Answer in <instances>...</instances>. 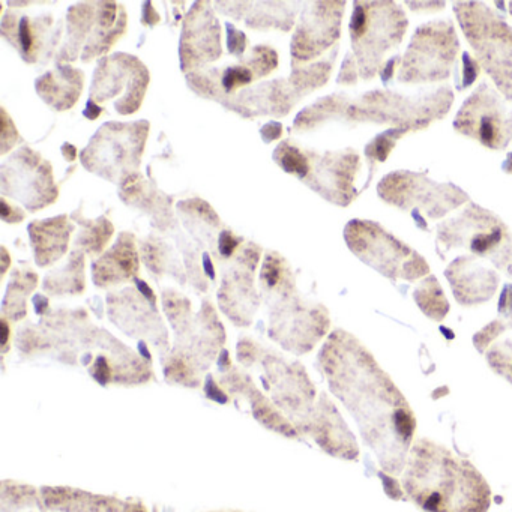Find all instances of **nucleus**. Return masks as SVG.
I'll list each match as a JSON object with an SVG mask.
<instances>
[{
    "instance_id": "5701e85b",
    "label": "nucleus",
    "mask_w": 512,
    "mask_h": 512,
    "mask_svg": "<svg viewBox=\"0 0 512 512\" xmlns=\"http://www.w3.org/2000/svg\"><path fill=\"white\" fill-rule=\"evenodd\" d=\"M253 80V74L248 68L244 67H232L227 68L226 73L223 74V88L227 92L235 91L239 86L248 85Z\"/></svg>"
},
{
    "instance_id": "bb28decb",
    "label": "nucleus",
    "mask_w": 512,
    "mask_h": 512,
    "mask_svg": "<svg viewBox=\"0 0 512 512\" xmlns=\"http://www.w3.org/2000/svg\"><path fill=\"white\" fill-rule=\"evenodd\" d=\"M239 239H236L232 233L224 232L223 235L220 236V251L224 257L232 256L233 251L236 250V247L239 245Z\"/></svg>"
},
{
    "instance_id": "ddd939ff",
    "label": "nucleus",
    "mask_w": 512,
    "mask_h": 512,
    "mask_svg": "<svg viewBox=\"0 0 512 512\" xmlns=\"http://www.w3.org/2000/svg\"><path fill=\"white\" fill-rule=\"evenodd\" d=\"M445 277L455 301L463 307H476L490 301L500 284L499 272L470 254L452 260L446 268Z\"/></svg>"
},
{
    "instance_id": "f3484780",
    "label": "nucleus",
    "mask_w": 512,
    "mask_h": 512,
    "mask_svg": "<svg viewBox=\"0 0 512 512\" xmlns=\"http://www.w3.org/2000/svg\"><path fill=\"white\" fill-rule=\"evenodd\" d=\"M26 508H44L41 491L19 482L2 484V512H19Z\"/></svg>"
},
{
    "instance_id": "9b49d317",
    "label": "nucleus",
    "mask_w": 512,
    "mask_h": 512,
    "mask_svg": "<svg viewBox=\"0 0 512 512\" xmlns=\"http://www.w3.org/2000/svg\"><path fill=\"white\" fill-rule=\"evenodd\" d=\"M314 166L310 163L311 187L322 194L326 200L338 206H347L356 199V178L361 169V157L358 152H328L317 157Z\"/></svg>"
},
{
    "instance_id": "412c9836",
    "label": "nucleus",
    "mask_w": 512,
    "mask_h": 512,
    "mask_svg": "<svg viewBox=\"0 0 512 512\" xmlns=\"http://www.w3.org/2000/svg\"><path fill=\"white\" fill-rule=\"evenodd\" d=\"M280 163L286 172L295 173L299 178H305L310 173V160L307 155L292 146H283Z\"/></svg>"
},
{
    "instance_id": "6e6552de",
    "label": "nucleus",
    "mask_w": 512,
    "mask_h": 512,
    "mask_svg": "<svg viewBox=\"0 0 512 512\" xmlns=\"http://www.w3.org/2000/svg\"><path fill=\"white\" fill-rule=\"evenodd\" d=\"M460 56V41L452 20H433L419 26L401 56L397 71L400 85L418 86L445 82Z\"/></svg>"
},
{
    "instance_id": "39448f33",
    "label": "nucleus",
    "mask_w": 512,
    "mask_h": 512,
    "mask_svg": "<svg viewBox=\"0 0 512 512\" xmlns=\"http://www.w3.org/2000/svg\"><path fill=\"white\" fill-rule=\"evenodd\" d=\"M458 25L499 94L512 103V28L505 17L482 2H455Z\"/></svg>"
},
{
    "instance_id": "f03ea898",
    "label": "nucleus",
    "mask_w": 512,
    "mask_h": 512,
    "mask_svg": "<svg viewBox=\"0 0 512 512\" xmlns=\"http://www.w3.org/2000/svg\"><path fill=\"white\" fill-rule=\"evenodd\" d=\"M401 485L424 512L490 511L491 488L478 467L427 437L413 442Z\"/></svg>"
},
{
    "instance_id": "393cba45",
    "label": "nucleus",
    "mask_w": 512,
    "mask_h": 512,
    "mask_svg": "<svg viewBox=\"0 0 512 512\" xmlns=\"http://www.w3.org/2000/svg\"><path fill=\"white\" fill-rule=\"evenodd\" d=\"M359 71L356 67L355 58L352 55H347L344 59L343 67H341L340 77H338V83L340 85H356L358 82Z\"/></svg>"
},
{
    "instance_id": "aec40b11",
    "label": "nucleus",
    "mask_w": 512,
    "mask_h": 512,
    "mask_svg": "<svg viewBox=\"0 0 512 512\" xmlns=\"http://www.w3.org/2000/svg\"><path fill=\"white\" fill-rule=\"evenodd\" d=\"M455 71H457V74H455V88H457V91H464L476 82L481 67L469 52H463L460 67L455 68Z\"/></svg>"
},
{
    "instance_id": "f8f14e48",
    "label": "nucleus",
    "mask_w": 512,
    "mask_h": 512,
    "mask_svg": "<svg viewBox=\"0 0 512 512\" xmlns=\"http://www.w3.org/2000/svg\"><path fill=\"white\" fill-rule=\"evenodd\" d=\"M344 2H325L314 4L304 14L302 25L296 35L295 58L299 61H311L319 58L326 50L331 49L341 32V20L344 16Z\"/></svg>"
},
{
    "instance_id": "f257e3e1",
    "label": "nucleus",
    "mask_w": 512,
    "mask_h": 512,
    "mask_svg": "<svg viewBox=\"0 0 512 512\" xmlns=\"http://www.w3.org/2000/svg\"><path fill=\"white\" fill-rule=\"evenodd\" d=\"M317 364L383 472L401 475L416 440V416L391 376L355 335L343 329L329 335Z\"/></svg>"
},
{
    "instance_id": "423d86ee",
    "label": "nucleus",
    "mask_w": 512,
    "mask_h": 512,
    "mask_svg": "<svg viewBox=\"0 0 512 512\" xmlns=\"http://www.w3.org/2000/svg\"><path fill=\"white\" fill-rule=\"evenodd\" d=\"M344 239L361 262L394 283H413L430 274L427 260L388 232L382 224L370 220H352L344 229Z\"/></svg>"
},
{
    "instance_id": "dca6fc26",
    "label": "nucleus",
    "mask_w": 512,
    "mask_h": 512,
    "mask_svg": "<svg viewBox=\"0 0 512 512\" xmlns=\"http://www.w3.org/2000/svg\"><path fill=\"white\" fill-rule=\"evenodd\" d=\"M413 299H415L419 310L436 322L445 319L448 316L449 308H451L442 286L434 275L422 278L421 283L413 292Z\"/></svg>"
},
{
    "instance_id": "c756f323",
    "label": "nucleus",
    "mask_w": 512,
    "mask_h": 512,
    "mask_svg": "<svg viewBox=\"0 0 512 512\" xmlns=\"http://www.w3.org/2000/svg\"><path fill=\"white\" fill-rule=\"evenodd\" d=\"M205 266H206V272H208L209 277L214 278V268H212L211 260H209L208 256H205Z\"/></svg>"
},
{
    "instance_id": "2eb2a0df",
    "label": "nucleus",
    "mask_w": 512,
    "mask_h": 512,
    "mask_svg": "<svg viewBox=\"0 0 512 512\" xmlns=\"http://www.w3.org/2000/svg\"><path fill=\"white\" fill-rule=\"evenodd\" d=\"M136 272L137 256L134 245L131 247L130 244H121L116 247L112 254H107L106 259L101 260L98 265L95 263V283L100 284V286L118 283V281L125 280Z\"/></svg>"
},
{
    "instance_id": "9d476101",
    "label": "nucleus",
    "mask_w": 512,
    "mask_h": 512,
    "mask_svg": "<svg viewBox=\"0 0 512 512\" xmlns=\"http://www.w3.org/2000/svg\"><path fill=\"white\" fill-rule=\"evenodd\" d=\"M509 232L511 230L494 212L467 203L463 211L437 226L436 250L442 259L454 250H466L470 256L490 259Z\"/></svg>"
},
{
    "instance_id": "cd10ccee",
    "label": "nucleus",
    "mask_w": 512,
    "mask_h": 512,
    "mask_svg": "<svg viewBox=\"0 0 512 512\" xmlns=\"http://www.w3.org/2000/svg\"><path fill=\"white\" fill-rule=\"evenodd\" d=\"M229 49L230 52L236 53V52H242V49H244V35L239 34L238 31H235V29L232 28V26H229Z\"/></svg>"
},
{
    "instance_id": "a211bd4d",
    "label": "nucleus",
    "mask_w": 512,
    "mask_h": 512,
    "mask_svg": "<svg viewBox=\"0 0 512 512\" xmlns=\"http://www.w3.org/2000/svg\"><path fill=\"white\" fill-rule=\"evenodd\" d=\"M407 134H410V131L403 130V128H388V130L377 134V136L365 146V157H367L368 166H370V179H368V184L365 185V188L373 181L377 164L385 163V161L388 160L389 154L394 151L398 140L403 139Z\"/></svg>"
},
{
    "instance_id": "b1692460",
    "label": "nucleus",
    "mask_w": 512,
    "mask_h": 512,
    "mask_svg": "<svg viewBox=\"0 0 512 512\" xmlns=\"http://www.w3.org/2000/svg\"><path fill=\"white\" fill-rule=\"evenodd\" d=\"M380 479H382L383 487H385L386 494L394 500H407L404 494L403 485L398 481L397 476L389 475V473L379 472Z\"/></svg>"
},
{
    "instance_id": "20e7f679",
    "label": "nucleus",
    "mask_w": 512,
    "mask_h": 512,
    "mask_svg": "<svg viewBox=\"0 0 512 512\" xmlns=\"http://www.w3.org/2000/svg\"><path fill=\"white\" fill-rule=\"evenodd\" d=\"M409 20L395 2H355L350 17L352 56L359 77L371 82L406 37Z\"/></svg>"
},
{
    "instance_id": "7ed1b4c3",
    "label": "nucleus",
    "mask_w": 512,
    "mask_h": 512,
    "mask_svg": "<svg viewBox=\"0 0 512 512\" xmlns=\"http://www.w3.org/2000/svg\"><path fill=\"white\" fill-rule=\"evenodd\" d=\"M452 103L454 92L449 86L421 91L416 95L401 94L391 89H377L358 98L347 97L341 121L350 125L371 124L403 128L415 133L445 118Z\"/></svg>"
},
{
    "instance_id": "c85d7f7f",
    "label": "nucleus",
    "mask_w": 512,
    "mask_h": 512,
    "mask_svg": "<svg viewBox=\"0 0 512 512\" xmlns=\"http://www.w3.org/2000/svg\"><path fill=\"white\" fill-rule=\"evenodd\" d=\"M503 172L509 173V175H512V154L508 155V160L505 161V164H503Z\"/></svg>"
},
{
    "instance_id": "4be33fe9",
    "label": "nucleus",
    "mask_w": 512,
    "mask_h": 512,
    "mask_svg": "<svg viewBox=\"0 0 512 512\" xmlns=\"http://www.w3.org/2000/svg\"><path fill=\"white\" fill-rule=\"evenodd\" d=\"M488 260L496 271L503 272L509 280H512V232H509L503 244L491 254Z\"/></svg>"
},
{
    "instance_id": "7c9ffc66",
    "label": "nucleus",
    "mask_w": 512,
    "mask_h": 512,
    "mask_svg": "<svg viewBox=\"0 0 512 512\" xmlns=\"http://www.w3.org/2000/svg\"><path fill=\"white\" fill-rule=\"evenodd\" d=\"M508 7H509V14H511V17H512V2H509Z\"/></svg>"
},
{
    "instance_id": "a878e982",
    "label": "nucleus",
    "mask_w": 512,
    "mask_h": 512,
    "mask_svg": "<svg viewBox=\"0 0 512 512\" xmlns=\"http://www.w3.org/2000/svg\"><path fill=\"white\" fill-rule=\"evenodd\" d=\"M497 311H499L500 319H512V284H506V286L503 287L499 305H497Z\"/></svg>"
},
{
    "instance_id": "0eeeda50",
    "label": "nucleus",
    "mask_w": 512,
    "mask_h": 512,
    "mask_svg": "<svg viewBox=\"0 0 512 512\" xmlns=\"http://www.w3.org/2000/svg\"><path fill=\"white\" fill-rule=\"evenodd\" d=\"M377 196L400 211L410 212L419 229L427 232V218L442 220L469 202V196L457 185L442 184L425 173L410 170H397L383 176L377 185Z\"/></svg>"
},
{
    "instance_id": "2f4dec72",
    "label": "nucleus",
    "mask_w": 512,
    "mask_h": 512,
    "mask_svg": "<svg viewBox=\"0 0 512 512\" xmlns=\"http://www.w3.org/2000/svg\"><path fill=\"white\" fill-rule=\"evenodd\" d=\"M220 512H236V511H220Z\"/></svg>"
},
{
    "instance_id": "1a4fd4ad",
    "label": "nucleus",
    "mask_w": 512,
    "mask_h": 512,
    "mask_svg": "<svg viewBox=\"0 0 512 512\" xmlns=\"http://www.w3.org/2000/svg\"><path fill=\"white\" fill-rule=\"evenodd\" d=\"M454 130L491 151H505L512 143V107L494 86L481 83L458 110Z\"/></svg>"
},
{
    "instance_id": "4468645a",
    "label": "nucleus",
    "mask_w": 512,
    "mask_h": 512,
    "mask_svg": "<svg viewBox=\"0 0 512 512\" xmlns=\"http://www.w3.org/2000/svg\"><path fill=\"white\" fill-rule=\"evenodd\" d=\"M44 508L52 512H148L136 500L89 493L70 487L41 488Z\"/></svg>"
},
{
    "instance_id": "6ab92c4d",
    "label": "nucleus",
    "mask_w": 512,
    "mask_h": 512,
    "mask_svg": "<svg viewBox=\"0 0 512 512\" xmlns=\"http://www.w3.org/2000/svg\"><path fill=\"white\" fill-rule=\"evenodd\" d=\"M484 355L488 367L512 385V337L491 344Z\"/></svg>"
}]
</instances>
